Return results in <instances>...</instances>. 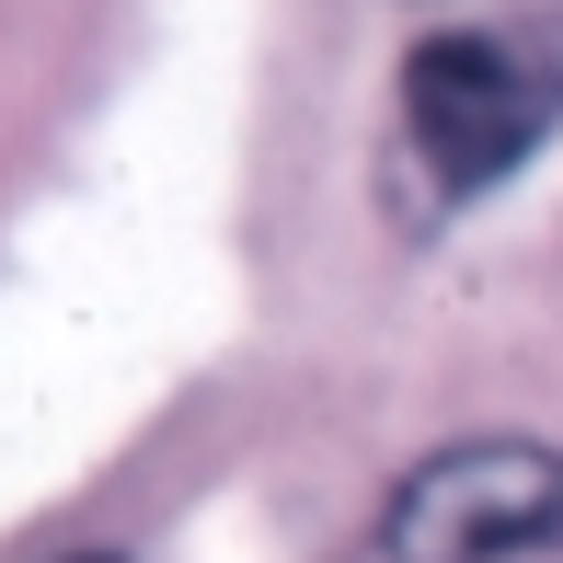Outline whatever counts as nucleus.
<instances>
[{
    "mask_svg": "<svg viewBox=\"0 0 563 563\" xmlns=\"http://www.w3.org/2000/svg\"><path fill=\"white\" fill-rule=\"evenodd\" d=\"M563 541V460L529 438L438 449L379 518V563H506Z\"/></svg>",
    "mask_w": 563,
    "mask_h": 563,
    "instance_id": "f03ea898",
    "label": "nucleus"
},
{
    "mask_svg": "<svg viewBox=\"0 0 563 563\" xmlns=\"http://www.w3.org/2000/svg\"><path fill=\"white\" fill-rule=\"evenodd\" d=\"M563 115V46L529 23H460L402 58V139L449 196H483L552 139Z\"/></svg>",
    "mask_w": 563,
    "mask_h": 563,
    "instance_id": "f257e3e1",
    "label": "nucleus"
}]
</instances>
